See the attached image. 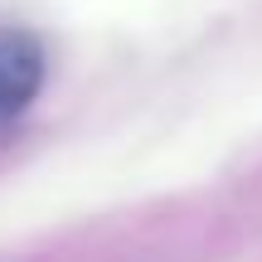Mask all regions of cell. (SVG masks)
<instances>
[{"instance_id": "1", "label": "cell", "mask_w": 262, "mask_h": 262, "mask_svg": "<svg viewBox=\"0 0 262 262\" xmlns=\"http://www.w3.org/2000/svg\"><path fill=\"white\" fill-rule=\"evenodd\" d=\"M44 78H49L44 39L19 25H5L0 29V136L34 107V97L44 93Z\"/></svg>"}]
</instances>
